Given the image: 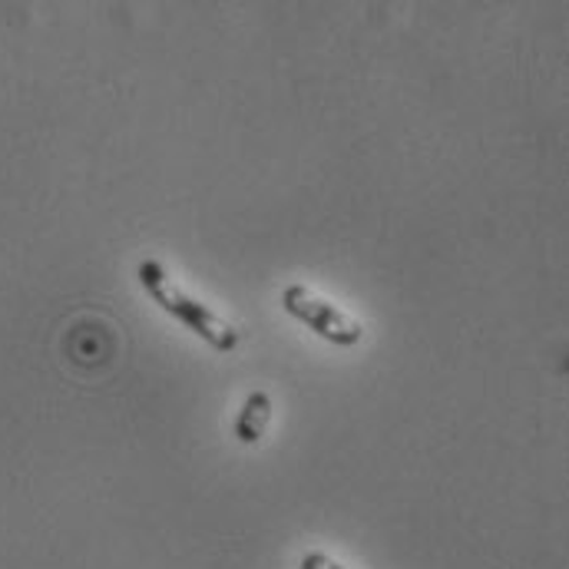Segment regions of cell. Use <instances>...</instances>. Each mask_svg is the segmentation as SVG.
<instances>
[{
    "instance_id": "cell-3",
    "label": "cell",
    "mask_w": 569,
    "mask_h": 569,
    "mask_svg": "<svg viewBox=\"0 0 569 569\" xmlns=\"http://www.w3.org/2000/svg\"><path fill=\"white\" fill-rule=\"evenodd\" d=\"M272 421V398L266 391H252L236 418V437L242 443H259L266 427Z\"/></svg>"
},
{
    "instance_id": "cell-1",
    "label": "cell",
    "mask_w": 569,
    "mask_h": 569,
    "mask_svg": "<svg viewBox=\"0 0 569 569\" xmlns=\"http://www.w3.org/2000/svg\"><path fill=\"white\" fill-rule=\"evenodd\" d=\"M137 276H140V284L146 288V295H149L162 311H169L172 318H179L189 331H196L206 345H212V348L222 351V355H229V351L239 348V331H236L222 315H216L209 305H202V301H196L189 291H182L179 284L169 279V272H166L159 262L146 259V262H140Z\"/></svg>"
},
{
    "instance_id": "cell-2",
    "label": "cell",
    "mask_w": 569,
    "mask_h": 569,
    "mask_svg": "<svg viewBox=\"0 0 569 569\" xmlns=\"http://www.w3.org/2000/svg\"><path fill=\"white\" fill-rule=\"evenodd\" d=\"M284 311L291 318H298L301 325H308L318 338L338 345V348H355L365 338L361 321H355L348 311H341L338 305L318 298L315 291H308L305 284H288L282 291Z\"/></svg>"
},
{
    "instance_id": "cell-4",
    "label": "cell",
    "mask_w": 569,
    "mask_h": 569,
    "mask_svg": "<svg viewBox=\"0 0 569 569\" xmlns=\"http://www.w3.org/2000/svg\"><path fill=\"white\" fill-rule=\"evenodd\" d=\"M301 569H341L331 557H325V553H305L301 557Z\"/></svg>"
}]
</instances>
